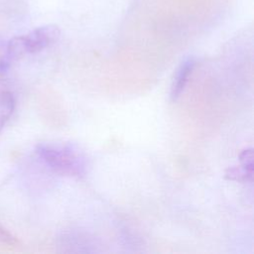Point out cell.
<instances>
[{"mask_svg": "<svg viewBox=\"0 0 254 254\" xmlns=\"http://www.w3.org/2000/svg\"><path fill=\"white\" fill-rule=\"evenodd\" d=\"M14 61L8 50L7 41L0 39V75H4L11 67Z\"/></svg>", "mask_w": 254, "mask_h": 254, "instance_id": "cell-6", "label": "cell"}, {"mask_svg": "<svg viewBox=\"0 0 254 254\" xmlns=\"http://www.w3.org/2000/svg\"><path fill=\"white\" fill-rule=\"evenodd\" d=\"M195 64H196V61L193 57H189L182 62V64H180L176 72V76L171 86V92H170L171 100L176 101L180 97V95L184 91L189 81L190 74L194 69Z\"/></svg>", "mask_w": 254, "mask_h": 254, "instance_id": "cell-3", "label": "cell"}, {"mask_svg": "<svg viewBox=\"0 0 254 254\" xmlns=\"http://www.w3.org/2000/svg\"><path fill=\"white\" fill-rule=\"evenodd\" d=\"M36 154L56 174L80 178L86 173L85 157L71 144L41 143L36 147Z\"/></svg>", "mask_w": 254, "mask_h": 254, "instance_id": "cell-1", "label": "cell"}, {"mask_svg": "<svg viewBox=\"0 0 254 254\" xmlns=\"http://www.w3.org/2000/svg\"><path fill=\"white\" fill-rule=\"evenodd\" d=\"M0 243L10 245V246H14L18 244L17 238L2 224H0Z\"/></svg>", "mask_w": 254, "mask_h": 254, "instance_id": "cell-8", "label": "cell"}, {"mask_svg": "<svg viewBox=\"0 0 254 254\" xmlns=\"http://www.w3.org/2000/svg\"><path fill=\"white\" fill-rule=\"evenodd\" d=\"M226 180L235 182H252L253 174L246 172L241 166L239 167H229L224 174Z\"/></svg>", "mask_w": 254, "mask_h": 254, "instance_id": "cell-5", "label": "cell"}, {"mask_svg": "<svg viewBox=\"0 0 254 254\" xmlns=\"http://www.w3.org/2000/svg\"><path fill=\"white\" fill-rule=\"evenodd\" d=\"M61 35L57 25L49 24L8 40L10 52L16 61L28 54H36L55 44Z\"/></svg>", "mask_w": 254, "mask_h": 254, "instance_id": "cell-2", "label": "cell"}, {"mask_svg": "<svg viewBox=\"0 0 254 254\" xmlns=\"http://www.w3.org/2000/svg\"><path fill=\"white\" fill-rule=\"evenodd\" d=\"M254 156H253V149L252 148H247L244 149L240 155H239V161H240V166L248 173L253 174L254 170Z\"/></svg>", "mask_w": 254, "mask_h": 254, "instance_id": "cell-7", "label": "cell"}, {"mask_svg": "<svg viewBox=\"0 0 254 254\" xmlns=\"http://www.w3.org/2000/svg\"><path fill=\"white\" fill-rule=\"evenodd\" d=\"M16 100L11 91L4 90L0 92V132L14 112Z\"/></svg>", "mask_w": 254, "mask_h": 254, "instance_id": "cell-4", "label": "cell"}]
</instances>
